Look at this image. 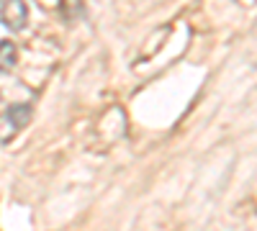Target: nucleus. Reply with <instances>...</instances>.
<instances>
[{
    "label": "nucleus",
    "instance_id": "obj_3",
    "mask_svg": "<svg viewBox=\"0 0 257 231\" xmlns=\"http://www.w3.org/2000/svg\"><path fill=\"white\" fill-rule=\"evenodd\" d=\"M16 65V47L11 41H0V75L11 72Z\"/></svg>",
    "mask_w": 257,
    "mask_h": 231
},
{
    "label": "nucleus",
    "instance_id": "obj_2",
    "mask_svg": "<svg viewBox=\"0 0 257 231\" xmlns=\"http://www.w3.org/2000/svg\"><path fill=\"white\" fill-rule=\"evenodd\" d=\"M26 21H29V13H26L24 0H8L6 8H3V24L11 31H18V29L26 26Z\"/></svg>",
    "mask_w": 257,
    "mask_h": 231
},
{
    "label": "nucleus",
    "instance_id": "obj_1",
    "mask_svg": "<svg viewBox=\"0 0 257 231\" xmlns=\"http://www.w3.org/2000/svg\"><path fill=\"white\" fill-rule=\"evenodd\" d=\"M31 118V106H11L0 116V141L13 139Z\"/></svg>",
    "mask_w": 257,
    "mask_h": 231
}]
</instances>
